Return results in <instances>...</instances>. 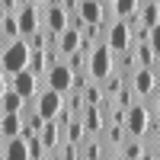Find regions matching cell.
Returning a JSON list of instances; mask_svg holds the SVG:
<instances>
[{
  "label": "cell",
  "instance_id": "1",
  "mask_svg": "<svg viewBox=\"0 0 160 160\" xmlns=\"http://www.w3.org/2000/svg\"><path fill=\"white\" fill-rule=\"evenodd\" d=\"M29 55H32V48H29V42H26V38L7 42L3 48H0V71L10 77V74L22 71V68H29Z\"/></svg>",
  "mask_w": 160,
  "mask_h": 160
},
{
  "label": "cell",
  "instance_id": "2",
  "mask_svg": "<svg viewBox=\"0 0 160 160\" xmlns=\"http://www.w3.org/2000/svg\"><path fill=\"white\" fill-rule=\"evenodd\" d=\"M87 74H90V80H102L112 74V48L106 42L93 45L87 51Z\"/></svg>",
  "mask_w": 160,
  "mask_h": 160
},
{
  "label": "cell",
  "instance_id": "3",
  "mask_svg": "<svg viewBox=\"0 0 160 160\" xmlns=\"http://www.w3.org/2000/svg\"><path fill=\"white\" fill-rule=\"evenodd\" d=\"M102 42L109 45L112 51L131 48V45H135V29H131V19H118V16H115V22H109V29H106Z\"/></svg>",
  "mask_w": 160,
  "mask_h": 160
},
{
  "label": "cell",
  "instance_id": "4",
  "mask_svg": "<svg viewBox=\"0 0 160 160\" xmlns=\"http://www.w3.org/2000/svg\"><path fill=\"white\" fill-rule=\"evenodd\" d=\"M32 109H35V112L48 122V118H55V115L64 109V93L51 90V87H42V90L32 96Z\"/></svg>",
  "mask_w": 160,
  "mask_h": 160
},
{
  "label": "cell",
  "instance_id": "5",
  "mask_svg": "<svg viewBox=\"0 0 160 160\" xmlns=\"http://www.w3.org/2000/svg\"><path fill=\"white\" fill-rule=\"evenodd\" d=\"M148 122H151V112H148L144 102H128L125 106V122H122V128L128 131L131 138H144Z\"/></svg>",
  "mask_w": 160,
  "mask_h": 160
},
{
  "label": "cell",
  "instance_id": "6",
  "mask_svg": "<svg viewBox=\"0 0 160 160\" xmlns=\"http://www.w3.org/2000/svg\"><path fill=\"white\" fill-rule=\"evenodd\" d=\"M10 87L16 90L19 96L26 99V102H32V96H35V93L42 90L45 83H42V80H38V77H35L29 68H22V71H16V74H10Z\"/></svg>",
  "mask_w": 160,
  "mask_h": 160
},
{
  "label": "cell",
  "instance_id": "7",
  "mask_svg": "<svg viewBox=\"0 0 160 160\" xmlns=\"http://www.w3.org/2000/svg\"><path fill=\"white\" fill-rule=\"evenodd\" d=\"M131 93H135V96H151V93H157V68H135L131 71Z\"/></svg>",
  "mask_w": 160,
  "mask_h": 160
},
{
  "label": "cell",
  "instance_id": "8",
  "mask_svg": "<svg viewBox=\"0 0 160 160\" xmlns=\"http://www.w3.org/2000/svg\"><path fill=\"white\" fill-rule=\"evenodd\" d=\"M16 22H19V38H29L38 26H42V3H26L16 10Z\"/></svg>",
  "mask_w": 160,
  "mask_h": 160
},
{
  "label": "cell",
  "instance_id": "9",
  "mask_svg": "<svg viewBox=\"0 0 160 160\" xmlns=\"http://www.w3.org/2000/svg\"><path fill=\"white\" fill-rule=\"evenodd\" d=\"M42 26L48 32L61 35L64 29H68V10H64L61 3H51V7H42Z\"/></svg>",
  "mask_w": 160,
  "mask_h": 160
},
{
  "label": "cell",
  "instance_id": "10",
  "mask_svg": "<svg viewBox=\"0 0 160 160\" xmlns=\"http://www.w3.org/2000/svg\"><path fill=\"white\" fill-rule=\"evenodd\" d=\"M45 87L58 90V93H68V90H71V68H68L64 61L51 64V68L45 71Z\"/></svg>",
  "mask_w": 160,
  "mask_h": 160
},
{
  "label": "cell",
  "instance_id": "11",
  "mask_svg": "<svg viewBox=\"0 0 160 160\" xmlns=\"http://www.w3.org/2000/svg\"><path fill=\"white\" fill-rule=\"evenodd\" d=\"M138 13L141 16H128L131 26H144V29H151V26H160V0H144V3H138Z\"/></svg>",
  "mask_w": 160,
  "mask_h": 160
},
{
  "label": "cell",
  "instance_id": "12",
  "mask_svg": "<svg viewBox=\"0 0 160 160\" xmlns=\"http://www.w3.org/2000/svg\"><path fill=\"white\" fill-rule=\"evenodd\" d=\"M77 16L83 22H102L106 19V3L102 0H80L77 3Z\"/></svg>",
  "mask_w": 160,
  "mask_h": 160
},
{
  "label": "cell",
  "instance_id": "13",
  "mask_svg": "<svg viewBox=\"0 0 160 160\" xmlns=\"http://www.w3.org/2000/svg\"><path fill=\"white\" fill-rule=\"evenodd\" d=\"M38 141H42V151H45V154H48V151L61 141V125L55 122V118H48V122L38 128Z\"/></svg>",
  "mask_w": 160,
  "mask_h": 160
},
{
  "label": "cell",
  "instance_id": "14",
  "mask_svg": "<svg viewBox=\"0 0 160 160\" xmlns=\"http://www.w3.org/2000/svg\"><path fill=\"white\" fill-rule=\"evenodd\" d=\"M131 55H135L138 68H157V48H151L148 42H135L131 45Z\"/></svg>",
  "mask_w": 160,
  "mask_h": 160
},
{
  "label": "cell",
  "instance_id": "15",
  "mask_svg": "<svg viewBox=\"0 0 160 160\" xmlns=\"http://www.w3.org/2000/svg\"><path fill=\"white\" fill-rule=\"evenodd\" d=\"M19 125H22V115L19 112H3V115H0V141L16 138L19 135Z\"/></svg>",
  "mask_w": 160,
  "mask_h": 160
},
{
  "label": "cell",
  "instance_id": "16",
  "mask_svg": "<svg viewBox=\"0 0 160 160\" xmlns=\"http://www.w3.org/2000/svg\"><path fill=\"white\" fill-rule=\"evenodd\" d=\"M80 48V29H74V26H68L61 35H58V51H61V58L64 55H71V51Z\"/></svg>",
  "mask_w": 160,
  "mask_h": 160
},
{
  "label": "cell",
  "instance_id": "17",
  "mask_svg": "<svg viewBox=\"0 0 160 160\" xmlns=\"http://www.w3.org/2000/svg\"><path fill=\"white\" fill-rule=\"evenodd\" d=\"M19 38V22H16V13H7L3 19H0V42H16Z\"/></svg>",
  "mask_w": 160,
  "mask_h": 160
},
{
  "label": "cell",
  "instance_id": "18",
  "mask_svg": "<svg viewBox=\"0 0 160 160\" xmlns=\"http://www.w3.org/2000/svg\"><path fill=\"white\" fill-rule=\"evenodd\" d=\"M22 106H26V99H22L13 87H7L3 96H0V109H3V112H22Z\"/></svg>",
  "mask_w": 160,
  "mask_h": 160
},
{
  "label": "cell",
  "instance_id": "19",
  "mask_svg": "<svg viewBox=\"0 0 160 160\" xmlns=\"http://www.w3.org/2000/svg\"><path fill=\"white\" fill-rule=\"evenodd\" d=\"M109 3H112V13L118 19H128L138 13V0H109Z\"/></svg>",
  "mask_w": 160,
  "mask_h": 160
},
{
  "label": "cell",
  "instance_id": "20",
  "mask_svg": "<svg viewBox=\"0 0 160 160\" xmlns=\"http://www.w3.org/2000/svg\"><path fill=\"white\" fill-rule=\"evenodd\" d=\"M0 7H3L7 13H16V10H19V3H16V0H0Z\"/></svg>",
  "mask_w": 160,
  "mask_h": 160
},
{
  "label": "cell",
  "instance_id": "21",
  "mask_svg": "<svg viewBox=\"0 0 160 160\" xmlns=\"http://www.w3.org/2000/svg\"><path fill=\"white\" fill-rule=\"evenodd\" d=\"M7 87H10V77L0 71V96H3V90H7Z\"/></svg>",
  "mask_w": 160,
  "mask_h": 160
},
{
  "label": "cell",
  "instance_id": "22",
  "mask_svg": "<svg viewBox=\"0 0 160 160\" xmlns=\"http://www.w3.org/2000/svg\"><path fill=\"white\" fill-rule=\"evenodd\" d=\"M42 7H51V3H61V0H38Z\"/></svg>",
  "mask_w": 160,
  "mask_h": 160
},
{
  "label": "cell",
  "instance_id": "23",
  "mask_svg": "<svg viewBox=\"0 0 160 160\" xmlns=\"http://www.w3.org/2000/svg\"><path fill=\"white\" fill-rule=\"evenodd\" d=\"M0 48H3V42H0Z\"/></svg>",
  "mask_w": 160,
  "mask_h": 160
}]
</instances>
